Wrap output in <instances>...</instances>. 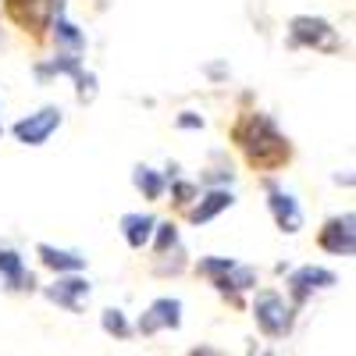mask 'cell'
<instances>
[{
    "label": "cell",
    "mask_w": 356,
    "mask_h": 356,
    "mask_svg": "<svg viewBox=\"0 0 356 356\" xmlns=\"http://www.w3.org/2000/svg\"><path fill=\"white\" fill-rule=\"evenodd\" d=\"M178 324H182V303L171 300V296H164V300H154L150 310L139 317V332L143 335H157L161 328H171L175 332Z\"/></svg>",
    "instance_id": "52a82bcc"
},
{
    "label": "cell",
    "mask_w": 356,
    "mask_h": 356,
    "mask_svg": "<svg viewBox=\"0 0 356 356\" xmlns=\"http://www.w3.org/2000/svg\"><path fill=\"white\" fill-rule=\"evenodd\" d=\"M57 125H61V111H57V107H43V111L22 118V122L15 125V139L25 143V146H40V143H47V136Z\"/></svg>",
    "instance_id": "8992f818"
},
{
    "label": "cell",
    "mask_w": 356,
    "mask_h": 356,
    "mask_svg": "<svg viewBox=\"0 0 356 356\" xmlns=\"http://www.w3.org/2000/svg\"><path fill=\"white\" fill-rule=\"evenodd\" d=\"M267 203H271V214H275V221H278L282 232H300V228H303L300 203H296L285 189L271 186V189H267Z\"/></svg>",
    "instance_id": "9c48e42d"
},
{
    "label": "cell",
    "mask_w": 356,
    "mask_h": 356,
    "mask_svg": "<svg viewBox=\"0 0 356 356\" xmlns=\"http://www.w3.org/2000/svg\"><path fill=\"white\" fill-rule=\"evenodd\" d=\"M235 143L243 146V154L253 168L275 171L289 161V139L275 129V122L267 114H246L235 125Z\"/></svg>",
    "instance_id": "6da1fadb"
},
{
    "label": "cell",
    "mask_w": 356,
    "mask_h": 356,
    "mask_svg": "<svg viewBox=\"0 0 356 356\" xmlns=\"http://www.w3.org/2000/svg\"><path fill=\"white\" fill-rule=\"evenodd\" d=\"M132 182H136V189L146 196V200H161V193H164V178L154 171V168H136V175H132Z\"/></svg>",
    "instance_id": "2e32d148"
},
{
    "label": "cell",
    "mask_w": 356,
    "mask_h": 356,
    "mask_svg": "<svg viewBox=\"0 0 356 356\" xmlns=\"http://www.w3.org/2000/svg\"><path fill=\"white\" fill-rule=\"evenodd\" d=\"M232 203H235V196H232L228 189H211V193H207V196L193 207V211H189V221H193V225H207L211 218H218L221 211H228Z\"/></svg>",
    "instance_id": "4fadbf2b"
},
{
    "label": "cell",
    "mask_w": 356,
    "mask_h": 356,
    "mask_svg": "<svg viewBox=\"0 0 356 356\" xmlns=\"http://www.w3.org/2000/svg\"><path fill=\"white\" fill-rule=\"evenodd\" d=\"M0 275H4L8 289H36V278L25 271V264L15 250L8 246H0Z\"/></svg>",
    "instance_id": "7c38bea8"
},
{
    "label": "cell",
    "mask_w": 356,
    "mask_h": 356,
    "mask_svg": "<svg viewBox=\"0 0 356 356\" xmlns=\"http://www.w3.org/2000/svg\"><path fill=\"white\" fill-rule=\"evenodd\" d=\"M8 15L18 29L33 36H43L50 22L61 15V0H8Z\"/></svg>",
    "instance_id": "7a4b0ae2"
},
{
    "label": "cell",
    "mask_w": 356,
    "mask_h": 356,
    "mask_svg": "<svg viewBox=\"0 0 356 356\" xmlns=\"http://www.w3.org/2000/svg\"><path fill=\"white\" fill-rule=\"evenodd\" d=\"M267 356H271V353H267Z\"/></svg>",
    "instance_id": "603a6c76"
},
{
    "label": "cell",
    "mask_w": 356,
    "mask_h": 356,
    "mask_svg": "<svg viewBox=\"0 0 356 356\" xmlns=\"http://www.w3.org/2000/svg\"><path fill=\"white\" fill-rule=\"evenodd\" d=\"M154 218L150 214H125L122 218V232H125V243L132 250H143L146 243H150V235H154Z\"/></svg>",
    "instance_id": "5bb4252c"
},
{
    "label": "cell",
    "mask_w": 356,
    "mask_h": 356,
    "mask_svg": "<svg viewBox=\"0 0 356 356\" xmlns=\"http://www.w3.org/2000/svg\"><path fill=\"white\" fill-rule=\"evenodd\" d=\"M100 324H104V332H107V335H118V339H125V335H129V321H125L122 310H104Z\"/></svg>",
    "instance_id": "ac0fdd59"
},
{
    "label": "cell",
    "mask_w": 356,
    "mask_h": 356,
    "mask_svg": "<svg viewBox=\"0 0 356 356\" xmlns=\"http://www.w3.org/2000/svg\"><path fill=\"white\" fill-rule=\"evenodd\" d=\"M82 296H89V282L79 278V275H68V278H57L50 289H47V300L57 303V307H65V310H79V300Z\"/></svg>",
    "instance_id": "30bf717a"
},
{
    "label": "cell",
    "mask_w": 356,
    "mask_h": 356,
    "mask_svg": "<svg viewBox=\"0 0 356 356\" xmlns=\"http://www.w3.org/2000/svg\"><path fill=\"white\" fill-rule=\"evenodd\" d=\"M154 228H157V243H154V250L164 257L168 250L178 246V228H175V225H154Z\"/></svg>",
    "instance_id": "d6986e66"
},
{
    "label": "cell",
    "mask_w": 356,
    "mask_h": 356,
    "mask_svg": "<svg viewBox=\"0 0 356 356\" xmlns=\"http://www.w3.org/2000/svg\"><path fill=\"white\" fill-rule=\"evenodd\" d=\"M36 253H40V260L50 267V271H57V275H75V271H82V267H86V257H79L72 250H57V246L40 243Z\"/></svg>",
    "instance_id": "8fae6325"
},
{
    "label": "cell",
    "mask_w": 356,
    "mask_h": 356,
    "mask_svg": "<svg viewBox=\"0 0 356 356\" xmlns=\"http://www.w3.org/2000/svg\"><path fill=\"white\" fill-rule=\"evenodd\" d=\"M50 29H54V36H57V43H61L68 54H79L82 47H86V36L79 33V29L68 22V18H61L57 15V22H50Z\"/></svg>",
    "instance_id": "9a60e30c"
},
{
    "label": "cell",
    "mask_w": 356,
    "mask_h": 356,
    "mask_svg": "<svg viewBox=\"0 0 356 356\" xmlns=\"http://www.w3.org/2000/svg\"><path fill=\"white\" fill-rule=\"evenodd\" d=\"M189 356H214V353H211V349H193Z\"/></svg>",
    "instance_id": "7402d4cb"
},
{
    "label": "cell",
    "mask_w": 356,
    "mask_h": 356,
    "mask_svg": "<svg viewBox=\"0 0 356 356\" xmlns=\"http://www.w3.org/2000/svg\"><path fill=\"white\" fill-rule=\"evenodd\" d=\"M321 250H328L335 257H349L356 250V218L353 214H342V218H332L328 225L321 228L317 235Z\"/></svg>",
    "instance_id": "5b68a950"
},
{
    "label": "cell",
    "mask_w": 356,
    "mask_h": 356,
    "mask_svg": "<svg viewBox=\"0 0 356 356\" xmlns=\"http://www.w3.org/2000/svg\"><path fill=\"white\" fill-rule=\"evenodd\" d=\"M289 36L296 47H317V50H339V36L335 29L324 22V18H314V15H300L289 22Z\"/></svg>",
    "instance_id": "277c9868"
},
{
    "label": "cell",
    "mask_w": 356,
    "mask_h": 356,
    "mask_svg": "<svg viewBox=\"0 0 356 356\" xmlns=\"http://www.w3.org/2000/svg\"><path fill=\"white\" fill-rule=\"evenodd\" d=\"M235 267V260H228V257H207V260H200V275H207V278H221V275H228Z\"/></svg>",
    "instance_id": "e0dca14e"
},
{
    "label": "cell",
    "mask_w": 356,
    "mask_h": 356,
    "mask_svg": "<svg viewBox=\"0 0 356 356\" xmlns=\"http://www.w3.org/2000/svg\"><path fill=\"white\" fill-rule=\"evenodd\" d=\"M253 317H257V328L271 339H278L292 328V310L285 307V300L278 292H260L253 303Z\"/></svg>",
    "instance_id": "3957f363"
},
{
    "label": "cell",
    "mask_w": 356,
    "mask_h": 356,
    "mask_svg": "<svg viewBox=\"0 0 356 356\" xmlns=\"http://www.w3.org/2000/svg\"><path fill=\"white\" fill-rule=\"evenodd\" d=\"M178 125H182V129H203V118L200 114H182V118H178Z\"/></svg>",
    "instance_id": "44dd1931"
},
{
    "label": "cell",
    "mask_w": 356,
    "mask_h": 356,
    "mask_svg": "<svg viewBox=\"0 0 356 356\" xmlns=\"http://www.w3.org/2000/svg\"><path fill=\"white\" fill-rule=\"evenodd\" d=\"M335 285V275L328 271V267H300V271H292L289 275V292H292V300L296 303H303L310 292H317V289H332Z\"/></svg>",
    "instance_id": "ba28073f"
},
{
    "label": "cell",
    "mask_w": 356,
    "mask_h": 356,
    "mask_svg": "<svg viewBox=\"0 0 356 356\" xmlns=\"http://www.w3.org/2000/svg\"><path fill=\"white\" fill-rule=\"evenodd\" d=\"M196 196V186H189V182H175V203H189Z\"/></svg>",
    "instance_id": "ffe728a7"
}]
</instances>
